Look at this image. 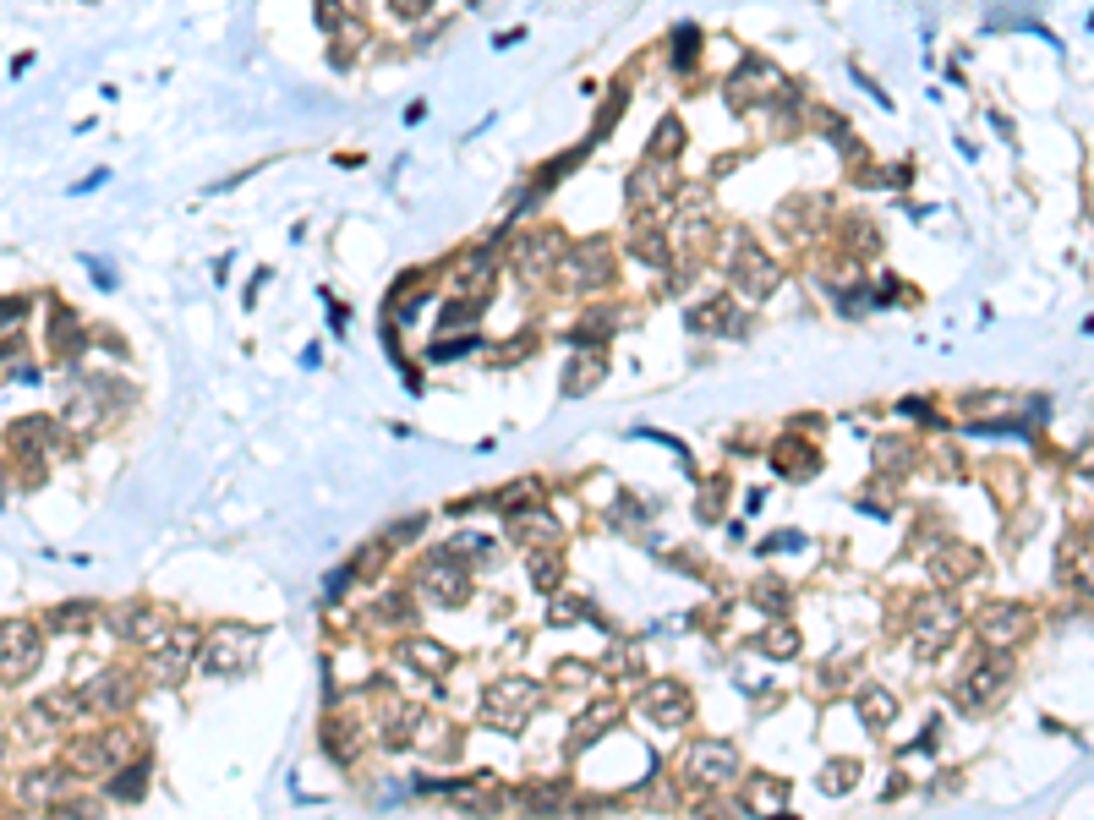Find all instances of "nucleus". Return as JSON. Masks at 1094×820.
I'll return each mask as SVG.
<instances>
[{
  "label": "nucleus",
  "instance_id": "cd10ccee",
  "mask_svg": "<svg viewBox=\"0 0 1094 820\" xmlns=\"http://www.w3.org/2000/svg\"><path fill=\"white\" fill-rule=\"evenodd\" d=\"M520 39H526V28H509V33H498V39H493V50H509V44H520Z\"/></svg>",
  "mask_w": 1094,
  "mask_h": 820
},
{
  "label": "nucleus",
  "instance_id": "423d86ee",
  "mask_svg": "<svg viewBox=\"0 0 1094 820\" xmlns=\"http://www.w3.org/2000/svg\"><path fill=\"white\" fill-rule=\"evenodd\" d=\"M728 279H733V290H744V296H766V290H777L783 274H777V263H766L750 241H739L733 257H728Z\"/></svg>",
  "mask_w": 1094,
  "mask_h": 820
},
{
  "label": "nucleus",
  "instance_id": "f03ea898",
  "mask_svg": "<svg viewBox=\"0 0 1094 820\" xmlns=\"http://www.w3.org/2000/svg\"><path fill=\"white\" fill-rule=\"evenodd\" d=\"M44 662V640L39 629L28 624V618H11V624H0V684H22V678H33Z\"/></svg>",
  "mask_w": 1094,
  "mask_h": 820
},
{
  "label": "nucleus",
  "instance_id": "2eb2a0df",
  "mask_svg": "<svg viewBox=\"0 0 1094 820\" xmlns=\"http://www.w3.org/2000/svg\"><path fill=\"white\" fill-rule=\"evenodd\" d=\"M679 148H684V121L679 115H662L657 132H651V143H646V159H673Z\"/></svg>",
  "mask_w": 1094,
  "mask_h": 820
},
{
  "label": "nucleus",
  "instance_id": "9b49d317",
  "mask_svg": "<svg viewBox=\"0 0 1094 820\" xmlns=\"http://www.w3.org/2000/svg\"><path fill=\"white\" fill-rule=\"evenodd\" d=\"M531 700H537V689H531L526 678H509V684H498L493 695H487V711H493L504 728H515V722L531 711Z\"/></svg>",
  "mask_w": 1094,
  "mask_h": 820
},
{
  "label": "nucleus",
  "instance_id": "aec40b11",
  "mask_svg": "<svg viewBox=\"0 0 1094 820\" xmlns=\"http://www.w3.org/2000/svg\"><path fill=\"white\" fill-rule=\"evenodd\" d=\"M405 662H416V667H449V651H438V646H427V640H416V646H405Z\"/></svg>",
  "mask_w": 1094,
  "mask_h": 820
},
{
  "label": "nucleus",
  "instance_id": "6e6552de",
  "mask_svg": "<svg viewBox=\"0 0 1094 820\" xmlns=\"http://www.w3.org/2000/svg\"><path fill=\"white\" fill-rule=\"evenodd\" d=\"M247 656H252V629H219L203 646V667L208 673H236Z\"/></svg>",
  "mask_w": 1094,
  "mask_h": 820
},
{
  "label": "nucleus",
  "instance_id": "7ed1b4c3",
  "mask_svg": "<svg viewBox=\"0 0 1094 820\" xmlns=\"http://www.w3.org/2000/svg\"><path fill=\"white\" fill-rule=\"evenodd\" d=\"M608 241H580V246H564L558 257V285L564 290H591L608 279Z\"/></svg>",
  "mask_w": 1094,
  "mask_h": 820
},
{
  "label": "nucleus",
  "instance_id": "b1692460",
  "mask_svg": "<svg viewBox=\"0 0 1094 820\" xmlns=\"http://www.w3.org/2000/svg\"><path fill=\"white\" fill-rule=\"evenodd\" d=\"M17 318H28V301H22V296H6V301H0V334H6Z\"/></svg>",
  "mask_w": 1094,
  "mask_h": 820
},
{
  "label": "nucleus",
  "instance_id": "20e7f679",
  "mask_svg": "<svg viewBox=\"0 0 1094 820\" xmlns=\"http://www.w3.org/2000/svg\"><path fill=\"white\" fill-rule=\"evenodd\" d=\"M679 192V164L673 159H640L635 175H630V203L635 208H657V203H673Z\"/></svg>",
  "mask_w": 1094,
  "mask_h": 820
},
{
  "label": "nucleus",
  "instance_id": "a211bd4d",
  "mask_svg": "<svg viewBox=\"0 0 1094 820\" xmlns=\"http://www.w3.org/2000/svg\"><path fill=\"white\" fill-rule=\"evenodd\" d=\"M50 334H55V350H61V356H77V350H83V334H77V318H72V312H61V307H55Z\"/></svg>",
  "mask_w": 1094,
  "mask_h": 820
},
{
  "label": "nucleus",
  "instance_id": "39448f33",
  "mask_svg": "<svg viewBox=\"0 0 1094 820\" xmlns=\"http://www.w3.org/2000/svg\"><path fill=\"white\" fill-rule=\"evenodd\" d=\"M558 257H564V246H558L553 230H531V236L515 241V274L526 279V285H542V279L558 268Z\"/></svg>",
  "mask_w": 1094,
  "mask_h": 820
},
{
  "label": "nucleus",
  "instance_id": "dca6fc26",
  "mask_svg": "<svg viewBox=\"0 0 1094 820\" xmlns=\"http://www.w3.org/2000/svg\"><path fill=\"white\" fill-rule=\"evenodd\" d=\"M646 711H651L657 722H668V728H673V722H684V689H679V684H657V689L646 695Z\"/></svg>",
  "mask_w": 1094,
  "mask_h": 820
},
{
  "label": "nucleus",
  "instance_id": "1a4fd4ad",
  "mask_svg": "<svg viewBox=\"0 0 1094 820\" xmlns=\"http://www.w3.org/2000/svg\"><path fill=\"white\" fill-rule=\"evenodd\" d=\"M197 662V640L192 635H170L154 646V678L159 684H181V673Z\"/></svg>",
  "mask_w": 1094,
  "mask_h": 820
},
{
  "label": "nucleus",
  "instance_id": "a878e982",
  "mask_svg": "<svg viewBox=\"0 0 1094 820\" xmlns=\"http://www.w3.org/2000/svg\"><path fill=\"white\" fill-rule=\"evenodd\" d=\"M848 771H854V766H832V777H821V788L843 793V788H848Z\"/></svg>",
  "mask_w": 1094,
  "mask_h": 820
},
{
  "label": "nucleus",
  "instance_id": "4be33fe9",
  "mask_svg": "<svg viewBox=\"0 0 1094 820\" xmlns=\"http://www.w3.org/2000/svg\"><path fill=\"white\" fill-rule=\"evenodd\" d=\"M50 624H55V629H72V635H77V629L88 624V607H55Z\"/></svg>",
  "mask_w": 1094,
  "mask_h": 820
},
{
  "label": "nucleus",
  "instance_id": "412c9836",
  "mask_svg": "<svg viewBox=\"0 0 1094 820\" xmlns=\"http://www.w3.org/2000/svg\"><path fill=\"white\" fill-rule=\"evenodd\" d=\"M389 11H394L400 22H422L427 11H433V0H389Z\"/></svg>",
  "mask_w": 1094,
  "mask_h": 820
},
{
  "label": "nucleus",
  "instance_id": "5701e85b",
  "mask_svg": "<svg viewBox=\"0 0 1094 820\" xmlns=\"http://www.w3.org/2000/svg\"><path fill=\"white\" fill-rule=\"evenodd\" d=\"M848 77H854V82H859V88H865V93H870V99H876V104H881V110H892V99H887V88H881V82H876V77H870V72H859V66H854V72H848Z\"/></svg>",
  "mask_w": 1094,
  "mask_h": 820
},
{
  "label": "nucleus",
  "instance_id": "bb28decb",
  "mask_svg": "<svg viewBox=\"0 0 1094 820\" xmlns=\"http://www.w3.org/2000/svg\"><path fill=\"white\" fill-rule=\"evenodd\" d=\"M400 121H405V126L427 121V104H422V99H411V104H405V115H400Z\"/></svg>",
  "mask_w": 1094,
  "mask_h": 820
},
{
  "label": "nucleus",
  "instance_id": "9d476101",
  "mask_svg": "<svg viewBox=\"0 0 1094 820\" xmlns=\"http://www.w3.org/2000/svg\"><path fill=\"white\" fill-rule=\"evenodd\" d=\"M416 585H422L433 602H460V596H465V574H460L455 558H433V564H422Z\"/></svg>",
  "mask_w": 1094,
  "mask_h": 820
},
{
  "label": "nucleus",
  "instance_id": "393cba45",
  "mask_svg": "<svg viewBox=\"0 0 1094 820\" xmlns=\"http://www.w3.org/2000/svg\"><path fill=\"white\" fill-rule=\"evenodd\" d=\"M531 580H537V585H553V580H558V558H531Z\"/></svg>",
  "mask_w": 1094,
  "mask_h": 820
},
{
  "label": "nucleus",
  "instance_id": "f3484780",
  "mask_svg": "<svg viewBox=\"0 0 1094 820\" xmlns=\"http://www.w3.org/2000/svg\"><path fill=\"white\" fill-rule=\"evenodd\" d=\"M980 629H985V640H991V646H1012V635L1023 629V613H1018V607H1002V613H991Z\"/></svg>",
  "mask_w": 1094,
  "mask_h": 820
},
{
  "label": "nucleus",
  "instance_id": "f8f14e48",
  "mask_svg": "<svg viewBox=\"0 0 1094 820\" xmlns=\"http://www.w3.org/2000/svg\"><path fill=\"white\" fill-rule=\"evenodd\" d=\"M66 788H72V777H66V771H33V777L17 782V793H22L28 804H39V810L66 804Z\"/></svg>",
  "mask_w": 1094,
  "mask_h": 820
},
{
  "label": "nucleus",
  "instance_id": "c85d7f7f",
  "mask_svg": "<svg viewBox=\"0 0 1094 820\" xmlns=\"http://www.w3.org/2000/svg\"><path fill=\"white\" fill-rule=\"evenodd\" d=\"M471 6H476V0H471Z\"/></svg>",
  "mask_w": 1094,
  "mask_h": 820
},
{
  "label": "nucleus",
  "instance_id": "ddd939ff",
  "mask_svg": "<svg viewBox=\"0 0 1094 820\" xmlns=\"http://www.w3.org/2000/svg\"><path fill=\"white\" fill-rule=\"evenodd\" d=\"M701 28H695V22H679V28L668 33V61H673V72L679 77H690L695 66H701Z\"/></svg>",
  "mask_w": 1094,
  "mask_h": 820
},
{
  "label": "nucleus",
  "instance_id": "0eeeda50",
  "mask_svg": "<svg viewBox=\"0 0 1094 820\" xmlns=\"http://www.w3.org/2000/svg\"><path fill=\"white\" fill-rule=\"evenodd\" d=\"M684 771H690L695 782H728L733 771H739V755H733L728 744H717V738H706V744H695L690 755H684Z\"/></svg>",
  "mask_w": 1094,
  "mask_h": 820
},
{
  "label": "nucleus",
  "instance_id": "f257e3e1",
  "mask_svg": "<svg viewBox=\"0 0 1094 820\" xmlns=\"http://www.w3.org/2000/svg\"><path fill=\"white\" fill-rule=\"evenodd\" d=\"M783 82H788V77L777 72L766 55H739V66L723 77V104H728V110H744V115H750L755 104H766L777 88H783Z\"/></svg>",
  "mask_w": 1094,
  "mask_h": 820
},
{
  "label": "nucleus",
  "instance_id": "4468645a",
  "mask_svg": "<svg viewBox=\"0 0 1094 820\" xmlns=\"http://www.w3.org/2000/svg\"><path fill=\"white\" fill-rule=\"evenodd\" d=\"M83 706H93V711H121V706H132L126 673H99V678L83 689Z\"/></svg>",
  "mask_w": 1094,
  "mask_h": 820
},
{
  "label": "nucleus",
  "instance_id": "6ab92c4d",
  "mask_svg": "<svg viewBox=\"0 0 1094 820\" xmlns=\"http://www.w3.org/2000/svg\"><path fill=\"white\" fill-rule=\"evenodd\" d=\"M143 782H148V766H143V760H132V766H126V777H110V799H137V793H143Z\"/></svg>",
  "mask_w": 1094,
  "mask_h": 820
}]
</instances>
